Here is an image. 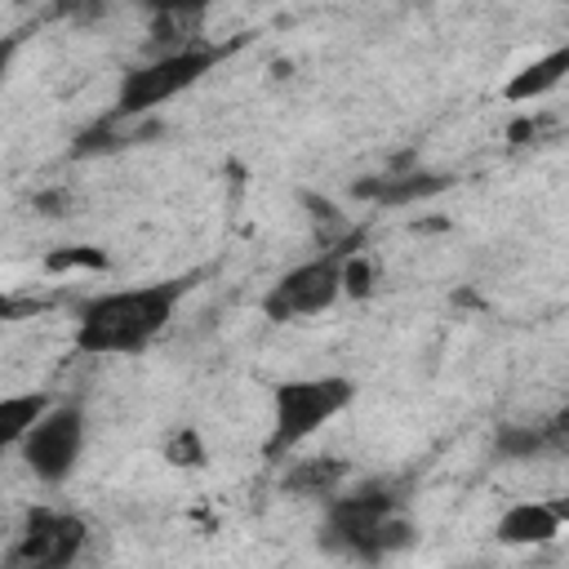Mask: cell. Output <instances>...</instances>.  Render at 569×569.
I'll return each instance as SVG.
<instances>
[{
  "instance_id": "6da1fadb",
  "label": "cell",
  "mask_w": 569,
  "mask_h": 569,
  "mask_svg": "<svg viewBox=\"0 0 569 569\" xmlns=\"http://www.w3.org/2000/svg\"><path fill=\"white\" fill-rule=\"evenodd\" d=\"M418 538L409 520V480L405 476H369L356 489H342L325 502L320 547L360 565H382L387 556L409 551Z\"/></svg>"
},
{
  "instance_id": "7a4b0ae2",
  "label": "cell",
  "mask_w": 569,
  "mask_h": 569,
  "mask_svg": "<svg viewBox=\"0 0 569 569\" xmlns=\"http://www.w3.org/2000/svg\"><path fill=\"white\" fill-rule=\"evenodd\" d=\"M204 271L133 284V289H107L80 302L76 311V351L84 356H133L147 351L173 320L178 302L196 289Z\"/></svg>"
},
{
  "instance_id": "3957f363",
  "label": "cell",
  "mask_w": 569,
  "mask_h": 569,
  "mask_svg": "<svg viewBox=\"0 0 569 569\" xmlns=\"http://www.w3.org/2000/svg\"><path fill=\"white\" fill-rule=\"evenodd\" d=\"M356 400V382L347 373H316V378H284L271 391V431L262 453L271 462L289 458L302 440H311L320 427H329L338 413H347Z\"/></svg>"
},
{
  "instance_id": "277c9868",
  "label": "cell",
  "mask_w": 569,
  "mask_h": 569,
  "mask_svg": "<svg viewBox=\"0 0 569 569\" xmlns=\"http://www.w3.org/2000/svg\"><path fill=\"white\" fill-rule=\"evenodd\" d=\"M231 49L227 44H196V49H182V53H169V58H142L138 67H129L120 76V89H116V107L107 111L116 124L133 120V116H147L156 111L160 102L187 93L191 84H200Z\"/></svg>"
},
{
  "instance_id": "5b68a950",
  "label": "cell",
  "mask_w": 569,
  "mask_h": 569,
  "mask_svg": "<svg viewBox=\"0 0 569 569\" xmlns=\"http://www.w3.org/2000/svg\"><path fill=\"white\" fill-rule=\"evenodd\" d=\"M89 547V525L62 507H31L4 551V569H76Z\"/></svg>"
},
{
  "instance_id": "8992f818",
  "label": "cell",
  "mask_w": 569,
  "mask_h": 569,
  "mask_svg": "<svg viewBox=\"0 0 569 569\" xmlns=\"http://www.w3.org/2000/svg\"><path fill=\"white\" fill-rule=\"evenodd\" d=\"M84 409L76 400H58L18 445L22 467L40 480V485H67L80 467L84 453Z\"/></svg>"
},
{
  "instance_id": "52a82bcc",
  "label": "cell",
  "mask_w": 569,
  "mask_h": 569,
  "mask_svg": "<svg viewBox=\"0 0 569 569\" xmlns=\"http://www.w3.org/2000/svg\"><path fill=\"white\" fill-rule=\"evenodd\" d=\"M351 249H329L311 262H298L293 271H284L267 293H262V316L271 325H289L302 316H320L338 302L342 293V262Z\"/></svg>"
},
{
  "instance_id": "ba28073f",
  "label": "cell",
  "mask_w": 569,
  "mask_h": 569,
  "mask_svg": "<svg viewBox=\"0 0 569 569\" xmlns=\"http://www.w3.org/2000/svg\"><path fill=\"white\" fill-rule=\"evenodd\" d=\"M445 187H453V173H431V169H405V164H391L387 173H369V178H356L351 182V196L365 200V204H418V200H431L440 196Z\"/></svg>"
},
{
  "instance_id": "9c48e42d",
  "label": "cell",
  "mask_w": 569,
  "mask_h": 569,
  "mask_svg": "<svg viewBox=\"0 0 569 569\" xmlns=\"http://www.w3.org/2000/svg\"><path fill=\"white\" fill-rule=\"evenodd\" d=\"M565 520H569V498H556V502H516V507H507L502 516H498V525H493V533H498V542H507V547H547L560 529H565Z\"/></svg>"
},
{
  "instance_id": "30bf717a",
  "label": "cell",
  "mask_w": 569,
  "mask_h": 569,
  "mask_svg": "<svg viewBox=\"0 0 569 569\" xmlns=\"http://www.w3.org/2000/svg\"><path fill=\"white\" fill-rule=\"evenodd\" d=\"M204 4H160L147 22V58H169L204 44Z\"/></svg>"
},
{
  "instance_id": "8fae6325",
  "label": "cell",
  "mask_w": 569,
  "mask_h": 569,
  "mask_svg": "<svg viewBox=\"0 0 569 569\" xmlns=\"http://www.w3.org/2000/svg\"><path fill=\"white\" fill-rule=\"evenodd\" d=\"M351 480V462L338 458V453H320V458H302V462H289V471L280 476V489L293 493V498H316V502H329L342 493V485Z\"/></svg>"
},
{
  "instance_id": "7c38bea8",
  "label": "cell",
  "mask_w": 569,
  "mask_h": 569,
  "mask_svg": "<svg viewBox=\"0 0 569 569\" xmlns=\"http://www.w3.org/2000/svg\"><path fill=\"white\" fill-rule=\"evenodd\" d=\"M565 76H569V44H556V49H547L542 58L525 62V67L502 84V98H507V102H538V98H547Z\"/></svg>"
},
{
  "instance_id": "4fadbf2b",
  "label": "cell",
  "mask_w": 569,
  "mask_h": 569,
  "mask_svg": "<svg viewBox=\"0 0 569 569\" xmlns=\"http://www.w3.org/2000/svg\"><path fill=\"white\" fill-rule=\"evenodd\" d=\"M58 400H49L44 391H18V396H4L0 400V445L4 449H18L27 440V431L53 409Z\"/></svg>"
},
{
  "instance_id": "5bb4252c",
  "label": "cell",
  "mask_w": 569,
  "mask_h": 569,
  "mask_svg": "<svg viewBox=\"0 0 569 569\" xmlns=\"http://www.w3.org/2000/svg\"><path fill=\"white\" fill-rule=\"evenodd\" d=\"M547 440H542V422H507L493 431V458L498 462H529L542 458Z\"/></svg>"
},
{
  "instance_id": "9a60e30c",
  "label": "cell",
  "mask_w": 569,
  "mask_h": 569,
  "mask_svg": "<svg viewBox=\"0 0 569 569\" xmlns=\"http://www.w3.org/2000/svg\"><path fill=\"white\" fill-rule=\"evenodd\" d=\"M204 458H209V449L196 427H178L164 445V462H173V467H204Z\"/></svg>"
},
{
  "instance_id": "2e32d148",
  "label": "cell",
  "mask_w": 569,
  "mask_h": 569,
  "mask_svg": "<svg viewBox=\"0 0 569 569\" xmlns=\"http://www.w3.org/2000/svg\"><path fill=\"white\" fill-rule=\"evenodd\" d=\"M373 280H378L373 258L360 253V249H351L347 262H342V293H351V298H369V293H373Z\"/></svg>"
},
{
  "instance_id": "e0dca14e",
  "label": "cell",
  "mask_w": 569,
  "mask_h": 569,
  "mask_svg": "<svg viewBox=\"0 0 569 569\" xmlns=\"http://www.w3.org/2000/svg\"><path fill=\"white\" fill-rule=\"evenodd\" d=\"M67 267H107V258L89 244H76V249H58L49 253V271H67Z\"/></svg>"
},
{
  "instance_id": "ac0fdd59",
  "label": "cell",
  "mask_w": 569,
  "mask_h": 569,
  "mask_svg": "<svg viewBox=\"0 0 569 569\" xmlns=\"http://www.w3.org/2000/svg\"><path fill=\"white\" fill-rule=\"evenodd\" d=\"M542 440H547V453H569V405L542 418Z\"/></svg>"
},
{
  "instance_id": "d6986e66",
  "label": "cell",
  "mask_w": 569,
  "mask_h": 569,
  "mask_svg": "<svg viewBox=\"0 0 569 569\" xmlns=\"http://www.w3.org/2000/svg\"><path fill=\"white\" fill-rule=\"evenodd\" d=\"M36 209H40L44 218H62V213H71V196H62V191H44V196H36Z\"/></svg>"
},
{
  "instance_id": "ffe728a7",
  "label": "cell",
  "mask_w": 569,
  "mask_h": 569,
  "mask_svg": "<svg viewBox=\"0 0 569 569\" xmlns=\"http://www.w3.org/2000/svg\"><path fill=\"white\" fill-rule=\"evenodd\" d=\"M462 569H493V565H462Z\"/></svg>"
}]
</instances>
